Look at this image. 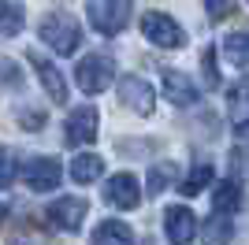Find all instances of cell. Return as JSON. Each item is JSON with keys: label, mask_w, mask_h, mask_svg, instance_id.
<instances>
[{"label": "cell", "mask_w": 249, "mask_h": 245, "mask_svg": "<svg viewBox=\"0 0 249 245\" xmlns=\"http://www.w3.org/2000/svg\"><path fill=\"white\" fill-rule=\"evenodd\" d=\"M82 215H86L82 197H60V201H52V208H49V219L60 227V230H78V227H82Z\"/></svg>", "instance_id": "cell-11"}, {"label": "cell", "mask_w": 249, "mask_h": 245, "mask_svg": "<svg viewBox=\"0 0 249 245\" xmlns=\"http://www.w3.org/2000/svg\"><path fill=\"white\" fill-rule=\"evenodd\" d=\"M231 175L234 178H249V149H234L231 153Z\"/></svg>", "instance_id": "cell-25"}, {"label": "cell", "mask_w": 249, "mask_h": 245, "mask_svg": "<svg viewBox=\"0 0 249 245\" xmlns=\"http://www.w3.org/2000/svg\"><path fill=\"white\" fill-rule=\"evenodd\" d=\"M104 201L115 204V208H138L142 204V186H138L134 175H112L108 186H104Z\"/></svg>", "instance_id": "cell-8"}, {"label": "cell", "mask_w": 249, "mask_h": 245, "mask_svg": "<svg viewBox=\"0 0 249 245\" xmlns=\"http://www.w3.org/2000/svg\"><path fill=\"white\" fill-rule=\"evenodd\" d=\"M205 238H216V242H231V238H234V230L212 219V227H205Z\"/></svg>", "instance_id": "cell-27"}, {"label": "cell", "mask_w": 249, "mask_h": 245, "mask_svg": "<svg viewBox=\"0 0 249 245\" xmlns=\"http://www.w3.org/2000/svg\"><path fill=\"white\" fill-rule=\"evenodd\" d=\"M175 175V167L171 163H160V167H153V175H149V193H160L167 186V178Z\"/></svg>", "instance_id": "cell-24"}, {"label": "cell", "mask_w": 249, "mask_h": 245, "mask_svg": "<svg viewBox=\"0 0 249 245\" xmlns=\"http://www.w3.org/2000/svg\"><path fill=\"white\" fill-rule=\"evenodd\" d=\"M67 145L74 149H82V145H93L97 141V108L93 104H82V108H74L67 115Z\"/></svg>", "instance_id": "cell-6"}, {"label": "cell", "mask_w": 249, "mask_h": 245, "mask_svg": "<svg viewBox=\"0 0 249 245\" xmlns=\"http://www.w3.org/2000/svg\"><path fill=\"white\" fill-rule=\"evenodd\" d=\"M22 22H26V11L19 0H0V37H15Z\"/></svg>", "instance_id": "cell-16"}, {"label": "cell", "mask_w": 249, "mask_h": 245, "mask_svg": "<svg viewBox=\"0 0 249 245\" xmlns=\"http://www.w3.org/2000/svg\"><path fill=\"white\" fill-rule=\"evenodd\" d=\"M119 97H123L126 108L138 112V115H153V108H156L153 86H149L145 78H138V74H126V78L119 82Z\"/></svg>", "instance_id": "cell-7"}, {"label": "cell", "mask_w": 249, "mask_h": 245, "mask_svg": "<svg viewBox=\"0 0 249 245\" xmlns=\"http://www.w3.org/2000/svg\"><path fill=\"white\" fill-rule=\"evenodd\" d=\"M201 71H205V86L208 89H219V71H216V49L208 45L201 52Z\"/></svg>", "instance_id": "cell-22"}, {"label": "cell", "mask_w": 249, "mask_h": 245, "mask_svg": "<svg viewBox=\"0 0 249 245\" xmlns=\"http://www.w3.org/2000/svg\"><path fill=\"white\" fill-rule=\"evenodd\" d=\"M19 119H22V130H41V126H45V112H41V108H30V112H22Z\"/></svg>", "instance_id": "cell-26"}, {"label": "cell", "mask_w": 249, "mask_h": 245, "mask_svg": "<svg viewBox=\"0 0 249 245\" xmlns=\"http://www.w3.org/2000/svg\"><path fill=\"white\" fill-rule=\"evenodd\" d=\"M93 242H134V230H130V227L126 223H119V219H112V223H101L93 230Z\"/></svg>", "instance_id": "cell-19"}, {"label": "cell", "mask_w": 249, "mask_h": 245, "mask_svg": "<svg viewBox=\"0 0 249 245\" xmlns=\"http://www.w3.org/2000/svg\"><path fill=\"white\" fill-rule=\"evenodd\" d=\"M227 115H231V126H234L242 138H249V82H242V86L231 89Z\"/></svg>", "instance_id": "cell-13"}, {"label": "cell", "mask_w": 249, "mask_h": 245, "mask_svg": "<svg viewBox=\"0 0 249 245\" xmlns=\"http://www.w3.org/2000/svg\"><path fill=\"white\" fill-rule=\"evenodd\" d=\"M60 178H63L60 160H52V156H34V160L22 163V182L30 186L34 193H49V190H56Z\"/></svg>", "instance_id": "cell-5"}, {"label": "cell", "mask_w": 249, "mask_h": 245, "mask_svg": "<svg viewBox=\"0 0 249 245\" xmlns=\"http://www.w3.org/2000/svg\"><path fill=\"white\" fill-rule=\"evenodd\" d=\"M37 34H41V41H49L52 52H60V56H74L78 41H82V26H78V19L63 15V11L45 15L41 26H37Z\"/></svg>", "instance_id": "cell-1"}, {"label": "cell", "mask_w": 249, "mask_h": 245, "mask_svg": "<svg viewBox=\"0 0 249 245\" xmlns=\"http://www.w3.org/2000/svg\"><path fill=\"white\" fill-rule=\"evenodd\" d=\"M208 182H212V163L197 160L194 167H190V175L182 178V186H178V190H182L186 197H197L201 190H208Z\"/></svg>", "instance_id": "cell-18"}, {"label": "cell", "mask_w": 249, "mask_h": 245, "mask_svg": "<svg viewBox=\"0 0 249 245\" xmlns=\"http://www.w3.org/2000/svg\"><path fill=\"white\" fill-rule=\"evenodd\" d=\"M101 171H104V160L97 153H78L71 160V178L78 186H86V182H97L101 178Z\"/></svg>", "instance_id": "cell-15"}, {"label": "cell", "mask_w": 249, "mask_h": 245, "mask_svg": "<svg viewBox=\"0 0 249 245\" xmlns=\"http://www.w3.org/2000/svg\"><path fill=\"white\" fill-rule=\"evenodd\" d=\"M242 208V190H238V178H227L212 190V212L216 215H234Z\"/></svg>", "instance_id": "cell-14"}, {"label": "cell", "mask_w": 249, "mask_h": 245, "mask_svg": "<svg viewBox=\"0 0 249 245\" xmlns=\"http://www.w3.org/2000/svg\"><path fill=\"white\" fill-rule=\"evenodd\" d=\"M112 74H115V63H112V56H104V52L82 56V63L74 67V82L82 86V93H104L112 86Z\"/></svg>", "instance_id": "cell-2"}, {"label": "cell", "mask_w": 249, "mask_h": 245, "mask_svg": "<svg viewBox=\"0 0 249 245\" xmlns=\"http://www.w3.org/2000/svg\"><path fill=\"white\" fill-rule=\"evenodd\" d=\"M142 34H145V41H153L156 49H182L186 45L182 26L171 15H164V11H145L142 15Z\"/></svg>", "instance_id": "cell-3"}, {"label": "cell", "mask_w": 249, "mask_h": 245, "mask_svg": "<svg viewBox=\"0 0 249 245\" xmlns=\"http://www.w3.org/2000/svg\"><path fill=\"white\" fill-rule=\"evenodd\" d=\"M164 230H167V238L171 242H194L197 238V215L190 212L186 204H175V208H167L164 212Z\"/></svg>", "instance_id": "cell-10"}, {"label": "cell", "mask_w": 249, "mask_h": 245, "mask_svg": "<svg viewBox=\"0 0 249 245\" xmlns=\"http://www.w3.org/2000/svg\"><path fill=\"white\" fill-rule=\"evenodd\" d=\"M4 215H8V208H4V204H0V219H4Z\"/></svg>", "instance_id": "cell-28"}, {"label": "cell", "mask_w": 249, "mask_h": 245, "mask_svg": "<svg viewBox=\"0 0 249 245\" xmlns=\"http://www.w3.org/2000/svg\"><path fill=\"white\" fill-rule=\"evenodd\" d=\"M15 178H19V160L8 145H0V190H8Z\"/></svg>", "instance_id": "cell-20"}, {"label": "cell", "mask_w": 249, "mask_h": 245, "mask_svg": "<svg viewBox=\"0 0 249 245\" xmlns=\"http://www.w3.org/2000/svg\"><path fill=\"white\" fill-rule=\"evenodd\" d=\"M164 93H167V101L175 104V108H190V104L197 101V86H194L182 71H167L164 74Z\"/></svg>", "instance_id": "cell-12"}, {"label": "cell", "mask_w": 249, "mask_h": 245, "mask_svg": "<svg viewBox=\"0 0 249 245\" xmlns=\"http://www.w3.org/2000/svg\"><path fill=\"white\" fill-rule=\"evenodd\" d=\"M26 60H30V67L37 71V78H41V86H45V93L52 97V104H63L67 101V86H63V74L52 67V60H45L37 49H30L26 52Z\"/></svg>", "instance_id": "cell-9"}, {"label": "cell", "mask_w": 249, "mask_h": 245, "mask_svg": "<svg viewBox=\"0 0 249 245\" xmlns=\"http://www.w3.org/2000/svg\"><path fill=\"white\" fill-rule=\"evenodd\" d=\"M89 22H93V30L104 34V37L119 34L126 22H130V0H93V4H89Z\"/></svg>", "instance_id": "cell-4"}, {"label": "cell", "mask_w": 249, "mask_h": 245, "mask_svg": "<svg viewBox=\"0 0 249 245\" xmlns=\"http://www.w3.org/2000/svg\"><path fill=\"white\" fill-rule=\"evenodd\" d=\"M0 86H8V89H19V86H22V71H19V63L8 60V56H0Z\"/></svg>", "instance_id": "cell-21"}, {"label": "cell", "mask_w": 249, "mask_h": 245, "mask_svg": "<svg viewBox=\"0 0 249 245\" xmlns=\"http://www.w3.org/2000/svg\"><path fill=\"white\" fill-rule=\"evenodd\" d=\"M205 8L212 22H223L227 15H234V0H205Z\"/></svg>", "instance_id": "cell-23"}, {"label": "cell", "mask_w": 249, "mask_h": 245, "mask_svg": "<svg viewBox=\"0 0 249 245\" xmlns=\"http://www.w3.org/2000/svg\"><path fill=\"white\" fill-rule=\"evenodd\" d=\"M223 56H227L234 67H249V30H238L231 34V37H223Z\"/></svg>", "instance_id": "cell-17"}]
</instances>
